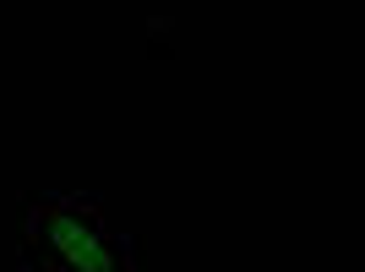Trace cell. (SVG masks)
I'll list each match as a JSON object with an SVG mask.
<instances>
[{
  "label": "cell",
  "mask_w": 365,
  "mask_h": 272,
  "mask_svg": "<svg viewBox=\"0 0 365 272\" xmlns=\"http://www.w3.org/2000/svg\"><path fill=\"white\" fill-rule=\"evenodd\" d=\"M22 240H28L38 267L66 272H115L125 256L120 234L109 229L98 202L88 197H33L22 212Z\"/></svg>",
  "instance_id": "6da1fadb"
}]
</instances>
